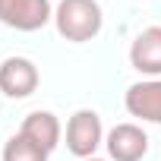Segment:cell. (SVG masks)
Returning <instances> with one entry per match:
<instances>
[{
  "label": "cell",
  "instance_id": "5",
  "mask_svg": "<svg viewBox=\"0 0 161 161\" xmlns=\"http://www.w3.org/2000/svg\"><path fill=\"white\" fill-rule=\"evenodd\" d=\"M41 82L38 76V66L29 60V57H7L0 63V92L7 98H29Z\"/></svg>",
  "mask_w": 161,
  "mask_h": 161
},
{
  "label": "cell",
  "instance_id": "4",
  "mask_svg": "<svg viewBox=\"0 0 161 161\" xmlns=\"http://www.w3.org/2000/svg\"><path fill=\"white\" fill-rule=\"evenodd\" d=\"M104 145H108V155L114 161H142L148 155V133L139 123L126 120V123H117L108 130Z\"/></svg>",
  "mask_w": 161,
  "mask_h": 161
},
{
  "label": "cell",
  "instance_id": "9",
  "mask_svg": "<svg viewBox=\"0 0 161 161\" xmlns=\"http://www.w3.org/2000/svg\"><path fill=\"white\" fill-rule=\"evenodd\" d=\"M47 155H51V152H44L41 145H35V142H32L29 136H22V133L10 136L7 145H3V161H47Z\"/></svg>",
  "mask_w": 161,
  "mask_h": 161
},
{
  "label": "cell",
  "instance_id": "3",
  "mask_svg": "<svg viewBox=\"0 0 161 161\" xmlns=\"http://www.w3.org/2000/svg\"><path fill=\"white\" fill-rule=\"evenodd\" d=\"M54 19L51 0H0V22L16 32H38Z\"/></svg>",
  "mask_w": 161,
  "mask_h": 161
},
{
  "label": "cell",
  "instance_id": "6",
  "mask_svg": "<svg viewBox=\"0 0 161 161\" xmlns=\"http://www.w3.org/2000/svg\"><path fill=\"white\" fill-rule=\"evenodd\" d=\"M130 63L148 79H161V25L142 29L130 44Z\"/></svg>",
  "mask_w": 161,
  "mask_h": 161
},
{
  "label": "cell",
  "instance_id": "7",
  "mask_svg": "<svg viewBox=\"0 0 161 161\" xmlns=\"http://www.w3.org/2000/svg\"><path fill=\"white\" fill-rule=\"evenodd\" d=\"M126 111L136 120L161 123V79H139L126 89Z\"/></svg>",
  "mask_w": 161,
  "mask_h": 161
},
{
  "label": "cell",
  "instance_id": "8",
  "mask_svg": "<svg viewBox=\"0 0 161 161\" xmlns=\"http://www.w3.org/2000/svg\"><path fill=\"white\" fill-rule=\"evenodd\" d=\"M19 133L29 136V139H32L35 145H41L44 152H54V148L60 145V139H63V126H60V120H57L54 111H32V114H25Z\"/></svg>",
  "mask_w": 161,
  "mask_h": 161
},
{
  "label": "cell",
  "instance_id": "1",
  "mask_svg": "<svg viewBox=\"0 0 161 161\" xmlns=\"http://www.w3.org/2000/svg\"><path fill=\"white\" fill-rule=\"evenodd\" d=\"M54 25L57 35L66 41H92L101 25H104V13L98 0H60L57 10H54Z\"/></svg>",
  "mask_w": 161,
  "mask_h": 161
},
{
  "label": "cell",
  "instance_id": "10",
  "mask_svg": "<svg viewBox=\"0 0 161 161\" xmlns=\"http://www.w3.org/2000/svg\"><path fill=\"white\" fill-rule=\"evenodd\" d=\"M86 161H104V158H86Z\"/></svg>",
  "mask_w": 161,
  "mask_h": 161
},
{
  "label": "cell",
  "instance_id": "2",
  "mask_svg": "<svg viewBox=\"0 0 161 161\" xmlns=\"http://www.w3.org/2000/svg\"><path fill=\"white\" fill-rule=\"evenodd\" d=\"M104 142V126H101V117L98 111L92 108H79L69 120H66V148L76 155V158H95L98 145Z\"/></svg>",
  "mask_w": 161,
  "mask_h": 161
}]
</instances>
